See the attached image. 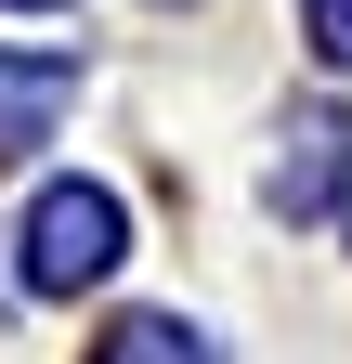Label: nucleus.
Wrapping results in <instances>:
<instances>
[{
  "label": "nucleus",
  "mask_w": 352,
  "mask_h": 364,
  "mask_svg": "<svg viewBox=\"0 0 352 364\" xmlns=\"http://www.w3.org/2000/svg\"><path fill=\"white\" fill-rule=\"evenodd\" d=\"M118 260H130V208L105 182H39V208H26V287L78 299V287H105Z\"/></svg>",
  "instance_id": "obj_1"
},
{
  "label": "nucleus",
  "mask_w": 352,
  "mask_h": 364,
  "mask_svg": "<svg viewBox=\"0 0 352 364\" xmlns=\"http://www.w3.org/2000/svg\"><path fill=\"white\" fill-rule=\"evenodd\" d=\"M53 117H66V65H0V156L53 144Z\"/></svg>",
  "instance_id": "obj_2"
},
{
  "label": "nucleus",
  "mask_w": 352,
  "mask_h": 364,
  "mask_svg": "<svg viewBox=\"0 0 352 364\" xmlns=\"http://www.w3.org/2000/svg\"><path fill=\"white\" fill-rule=\"evenodd\" d=\"M92 364H209V338L183 326V312H130V326H105Z\"/></svg>",
  "instance_id": "obj_3"
},
{
  "label": "nucleus",
  "mask_w": 352,
  "mask_h": 364,
  "mask_svg": "<svg viewBox=\"0 0 352 364\" xmlns=\"http://www.w3.org/2000/svg\"><path fill=\"white\" fill-rule=\"evenodd\" d=\"M300 39H314L326 65H352V0H300Z\"/></svg>",
  "instance_id": "obj_4"
},
{
  "label": "nucleus",
  "mask_w": 352,
  "mask_h": 364,
  "mask_svg": "<svg viewBox=\"0 0 352 364\" xmlns=\"http://www.w3.org/2000/svg\"><path fill=\"white\" fill-rule=\"evenodd\" d=\"M339 156H352V130H339ZM339 235H352V208H339Z\"/></svg>",
  "instance_id": "obj_5"
},
{
  "label": "nucleus",
  "mask_w": 352,
  "mask_h": 364,
  "mask_svg": "<svg viewBox=\"0 0 352 364\" xmlns=\"http://www.w3.org/2000/svg\"><path fill=\"white\" fill-rule=\"evenodd\" d=\"M0 14H39V0H0Z\"/></svg>",
  "instance_id": "obj_6"
}]
</instances>
